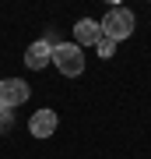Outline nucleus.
<instances>
[{"label":"nucleus","mask_w":151,"mask_h":159,"mask_svg":"<svg viewBox=\"0 0 151 159\" xmlns=\"http://www.w3.org/2000/svg\"><path fill=\"white\" fill-rule=\"evenodd\" d=\"M49 53H53V46L46 43V39H39V43H32V46L25 50V64H28L32 71H42L46 64H49Z\"/></svg>","instance_id":"423d86ee"},{"label":"nucleus","mask_w":151,"mask_h":159,"mask_svg":"<svg viewBox=\"0 0 151 159\" xmlns=\"http://www.w3.org/2000/svg\"><path fill=\"white\" fill-rule=\"evenodd\" d=\"M49 64H56V71L67 74V78L84 74V53H81L78 43H56L53 53H49Z\"/></svg>","instance_id":"f257e3e1"},{"label":"nucleus","mask_w":151,"mask_h":159,"mask_svg":"<svg viewBox=\"0 0 151 159\" xmlns=\"http://www.w3.org/2000/svg\"><path fill=\"white\" fill-rule=\"evenodd\" d=\"M21 102H28V85L21 78H4L0 81V106L14 110V106H21Z\"/></svg>","instance_id":"7ed1b4c3"},{"label":"nucleus","mask_w":151,"mask_h":159,"mask_svg":"<svg viewBox=\"0 0 151 159\" xmlns=\"http://www.w3.org/2000/svg\"><path fill=\"white\" fill-rule=\"evenodd\" d=\"M28 131H32L35 138H49L56 131V113L53 110H35L32 120H28Z\"/></svg>","instance_id":"39448f33"},{"label":"nucleus","mask_w":151,"mask_h":159,"mask_svg":"<svg viewBox=\"0 0 151 159\" xmlns=\"http://www.w3.org/2000/svg\"><path fill=\"white\" fill-rule=\"evenodd\" d=\"M102 29V39H112V43H123L134 35V11H127V7H112V11L99 21Z\"/></svg>","instance_id":"f03ea898"},{"label":"nucleus","mask_w":151,"mask_h":159,"mask_svg":"<svg viewBox=\"0 0 151 159\" xmlns=\"http://www.w3.org/2000/svg\"><path fill=\"white\" fill-rule=\"evenodd\" d=\"M74 39H78V46H99L102 39V29L95 18H81L78 25H74Z\"/></svg>","instance_id":"20e7f679"},{"label":"nucleus","mask_w":151,"mask_h":159,"mask_svg":"<svg viewBox=\"0 0 151 159\" xmlns=\"http://www.w3.org/2000/svg\"><path fill=\"white\" fill-rule=\"evenodd\" d=\"M116 53V43L112 39H99V57H112Z\"/></svg>","instance_id":"0eeeda50"},{"label":"nucleus","mask_w":151,"mask_h":159,"mask_svg":"<svg viewBox=\"0 0 151 159\" xmlns=\"http://www.w3.org/2000/svg\"><path fill=\"white\" fill-rule=\"evenodd\" d=\"M7 120H14V113L7 106H0V127H7Z\"/></svg>","instance_id":"6e6552de"}]
</instances>
